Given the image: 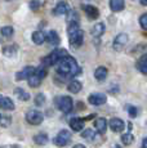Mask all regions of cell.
I'll return each mask as SVG.
<instances>
[{
	"label": "cell",
	"mask_w": 147,
	"mask_h": 148,
	"mask_svg": "<svg viewBox=\"0 0 147 148\" xmlns=\"http://www.w3.org/2000/svg\"><path fill=\"white\" fill-rule=\"evenodd\" d=\"M57 64V73L61 75L62 77H75L76 75L80 73V67H79L78 62L75 61V58H72L70 56H66L65 58H62Z\"/></svg>",
	"instance_id": "6da1fadb"
},
{
	"label": "cell",
	"mask_w": 147,
	"mask_h": 148,
	"mask_svg": "<svg viewBox=\"0 0 147 148\" xmlns=\"http://www.w3.org/2000/svg\"><path fill=\"white\" fill-rule=\"evenodd\" d=\"M66 56H69V53H67V50H65V49H56V50H53L52 53L49 54V56H47L45 58L43 59V63L45 64V67H48V66H53V64H56V63H58L59 61H61L62 58H65Z\"/></svg>",
	"instance_id": "7a4b0ae2"
},
{
	"label": "cell",
	"mask_w": 147,
	"mask_h": 148,
	"mask_svg": "<svg viewBox=\"0 0 147 148\" xmlns=\"http://www.w3.org/2000/svg\"><path fill=\"white\" fill-rule=\"evenodd\" d=\"M69 40H70V45L74 49H78V48L81 47V44L84 41V32L80 28L71 31V32H69Z\"/></svg>",
	"instance_id": "3957f363"
},
{
	"label": "cell",
	"mask_w": 147,
	"mask_h": 148,
	"mask_svg": "<svg viewBox=\"0 0 147 148\" xmlns=\"http://www.w3.org/2000/svg\"><path fill=\"white\" fill-rule=\"evenodd\" d=\"M56 104H57L58 110H61L62 112H65V113H69L70 111L72 110V106H74L72 99L70 98V97H67V95H63V97L57 98L56 99Z\"/></svg>",
	"instance_id": "277c9868"
},
{
	"label": "cell",
	"mask_w": 147,
	"mask_h": 148,
	"mask_svg": "<svg viewBox=\"0 0 147 148\" xmlns=\"http://www.w3.org/2000/svg\"><path fill=\"white\" fill-rule=\"evenodd\" d=\"M70 140H71V134H70L69 130H61V132L57 134V136L53 139L54 144L58 147L67 146V144L70 143Z\"/></svg>",
	"instance_id": "5b68a950"
},
{
	"label": "cell",
	"mask_w": 147,
	"mask_h": 148,
	"mask_svg": "<svg viewBox=\"0 0 147 148\" xmlns=\"http://www.w3.org/2000/svg\"><path fill=\"white\" fill-rule=\"evenodd\" d=\"M26 120L29 124L31 125H40L44 120V116L40 111H36V110H31L26 113Z\"/></svg>",
	"instance_id": "8992f818"
},
{
	"label": "cell",
	"mask_w": 147,
	"mask_h": 148,
	"mask_svg": "<svg viewBox=\"0 0 147 148\" xmlns=\"http://www.w3.org/2000/svg\"><path fill=\"white\" fill-rule=\"evenodd\" d=\"M89 103L93 104V106H101V104H104L107 101V97L102 94V93H93V94L89 95L88 98Z\"/></svg>",
	"instance_id": "52a82bcc"
},
{
	"label": "cell",
	"mask_w": 147,
	"mask_h": 148,
	"mask_svg": "<svg viewBox=\"0 0 147 148\" xmlns=\"http://www.w3.org/2000/svg\"><path fill=\"white\" fill-rule=\"evenodd\" d=\"M126 42H128V35H126V34H119L116 38H115L112 47H114V49L116 50V52H119V50H121L125 47Z\"/></svg>",
	"instance_id": "ba28073f"
},
{
	"label": "cell",
	"mask_w": 147,
	"mask_h": 148,
	"mask_svg": "<svg viewBox=\"0 0 147 148\" xmlns=\"http://www.w3.org/2000/svg\"><path fill=\"white\" fill-rule=\"evenodd\" d=\"M35 71H36V68H35V67H32V66H27V67H25L22 71L17 72L16 79H17L18 81L25 80V79H27V80H29L30 76H32L34 73H35Z\"/></svg>",
	"instance_id": "9c48e42d"
},
{
	"label": "cell",
	"mask_w": 147,
	"mask_h": 148,
	"mask_svg": "<svg viewBox=\"0 0 147 148\" xmlns=\"http://www.w3.org/2000/svg\"><path fill=\"white\" fill-rule=\"evenodd\" d=\"M70 5L69 3L66 1H59L57 5H56L54 10H53V13L56 14V16H65V14H67L70 12Z\"/></svg>",
	"instance_id": "30bf717a"
},
{
	"label": "cell",
	"mask_w": 147,
	"mask_h": 148,
	"mask_svg": "<svg viewBox=\"0 0 147 148\" xmlns=\"http://www.w3.org/2000/svg\"><path fill=\"white\" fill-rule=\"evenodd\" d=\"M124 126H125V124H124V121L120 120V119L114 117V119H111V120H110V127H111L112 132H115V133L123 132Z\"/></svg>",
	"instance_id": "8fae6325"
},
{
	"label": "cell",
	"mask_w": 147,
	"mask_h": 148,
	"mask_svg": "<svg viewBox=\"0 0 147 148\" xmlns=\"http://www.w3.org/2000/svg\"><path fill=\"white\" fill-rule=\"evenodd\" d=\"M84 119H79V117H75V119H71L70 120V127L74 130V132H80V130L84 129Z\"/></svg>",
	"instance_id": "7c38bea8"
},
{
	"label": "cell",
	"mask_w": 147,
	"mask_h": 148,
	"mask_svg": "<svg viewBox=\"0 0 147 148\" xmlns=\"http://www.w3.org/2000/svg\"><path fill=\"white\" fill-rule=\"evenodd\" d=\"M83 9L90 19H95L100 17V10H98L95 7H93V5H84Z\"/></svg>",
	"instance_id": "4fadbf2b"
},
{
	"label": "cell",
	"mask_w": 147,
	"mask_h": 148,
	"mask_svg": "<svg viewBox=\"0 0 147 148\" xmlns=\"http://www.w3.org/2000/svg\"><path fill=\"white\" fill-rule=\"evenodd\" d=\"M0 108L7 110V111H12V110H14V102L9 97H3L1 101H0Z\"/></svg>",
	"instance_id": "5bb4252c"
},
{
	"label": "cell",
	"mask_w": 147,
	"mask_h": 148,
	"mask_svg": "<svg viewBox=\"0 0 147 148\" xmlns=\"http://www.w3.org/2000/svg\"><path fill=\"white\" fill-rule=\"evenodd\" d=\"M45 40L49 42L50 45H53V47H56V45L59 44V36L58 34L56 32V31H49V32L47 34V36H45Z\"/></svg>",
	"instance_id": "9a60e30c"
},
{
	"label": "cell",
	"mask_w": 147,
	"mask_h": 148,
	"mask_svg": "<svg viewBox=\"0 0 147 148\" xmlns=\"http://www.w3.org/2000/svg\"><path fill=\"white\" fill-rule=\"evenodd\" d=\"M137 68L139 72L147 75V54H143V56L137 61Z\"/></svg>",
	"instance_id": "2e32d148"
},
{
	"label": "cell",
	"mask_w": 147,
	"mask_h": 148,
	"mask_svg": "<svg viewBox=\"0 0 147 148\" xmlns=\"http://www.w3.org/2000/svg\"><path fill=\"white\" fill-rule=\"evenodd\" d=\"M94 126H95V129H97L98 133L103 134V133L106 132V129H107V121H106V119H103V117L97 119V120L94 121Z\"/></svg>",
	"instance_id": "e0dca14e"
},
{
	"label": "cell",
	"mask_w": 147,
	"mask_h": 148,
	"mask_svg": "<svg viewBox=\"0 0 147 148\" xmlns=\"http://www.w3.org/2000/svg\"><path fill=\"white\" fill-rule=\"evenodd\" d=\"M124 7H125L124 0H110V8L112 12H120L124 9Z\"/></svg>",
	"instance_id": "ac0fdd59"
},
{
	"label": "cell",
	"mask_w": 147,
	"mask_h": 148,
	"mask_svg": "<svg viewBox=\"0 0 147 148\" xmlns=\"http://www.w3.org/2000/svg\"><path fill=\"white\" fill-rule=\"evenodd\" d=\"M13 93H14V95L17 97V99H19V101H22V102H26L30 99V94L27 92H25V89H22V88H16Z\"/></svg>",
	"instance_id": "d6986e66"
},
{
	"label": "cell",
	"mask_w": 147,
	"mask_h": 148,
	"mask_svg": "<svg viewBox=\"0 0 147 148\" xmlns=\"http://www.w3.org/2000/svg\"><path fill=\"white\" fill-rule=\"evenodd\" d=\"M94 77L97 79L98 81H104L107 77V68L103 67V66L98 67L97 70L94 71Z\"/></svg>",
	"instance_id": "ffe728a7"
},
{
	"label": "cell",
	"mask_w": 147,
	"mask_h": 148,
	"mask_svg": "<svg viewBox=\"0 0 147 148\" xmlns=\"http://www.w3.org/2000/svg\"><path fill=\"white\" fill-rule=\"evenodd\" d=\"M103 32H104V23H102V22L95 23L94 26L92 27V35L94 36V38H100V36H102Z\"/></svg>",
	"instance_id": "44dd1931"
},
{
	"label": "cell",
	"mask_w": 147,
	"mask_h": 148,
	"mask_svg": "<svg viewBox=\"0 0 147 148\" xmlns=\"http://www.w3.org/2000/svg\"><path fill=\"white\" fill-rule=\"evenodd\" d=\"M17 50H18V47L17 45H8V47H4L3 49V54L8 58H12L17 54Z\"/></svg>",
	"instance_id": "7402d4cb"
},
{
	"label": "cell",
	"mask_w": 147,
	"mask_h": 148,
	"mask_svg": "<svg viewBox=\"0 0 147 148\" xmlns=\"http://www.w3.org/2000/svg\"><path fill=\"white\" fill-rule=\"evenodd\" d=\"M32 41L35 42L36 45H41L45 41V35L43 31H35L32 34Z\"/></svg>",
	"instance_id": "603a6c76"
},
{
	"label": "cell",
	"mask_w": 147,
	"mask_h": 148,
	"mask_svg": "<svg viewBox=\"0 0 147 148\" xmlns=\"http://www.w3.org/2000/svg\"><path fill=\"white\" fill-rule=\"evenodd\" d=\"M41 80H43V79H41L40 76L36 73V71H35V73L29 77V85H30L31 88H38L39 85L41 84Z\"/></svg>",
	"instance_id": "cb8c5ba5"
},
{
	"label": "cell",
	"mask_w": 147,
	"mask_h": 148,
	"mask_svg": "<svg viewBox=\"0 0 147 148\" xmlns=\"http://www.w3.org/2000/svg\"><path fill=\"white\" fill-rule=\"evenodd\" d=\"M67 89H69L71 93H74V94H76V93H79L81 90V82L78 81V80H74V81H71L69 84Z\"/></svg>",
	"instance_id": "d4e9b609"
},
{
	"label": "cell",
	"mask_w": 147,
	"mask_h": 148,
	"mask_svg": "<svg viewBox=\"0 0 147 148\" xmlns=\"http://www.w3.org/2000/svg\"><path fill=\"white\" fill-rule=\"evenodd\" d=\"M34 142L39 146H45L48 143V135L47 134H38L34 136Z\"/></svg>",
	"instance_id": "484cf974"
},
{
	"label": "cell",
	"mask_w": 147,
	"mask_h": 148,
	"mask_svg": "<svg viewBox=\"0 0 147 148\" xmlns=\"http://www.w3.org/2000/svg\"><path fill=\"white\" fill-rule=\"evenodd\" d=\"M81 136H83L84 139H87V140H94V138H95V132L94 130H92V129H87V130H84L83 133H81Z\"/></svg>",
	"instance_id": "4316f807"
},
{
	"label": "cell",
	"mask_w": 147,
	"mask_h": 148,
	"mask_svg": "<svg viewBox=\"0 0 147 148\" xmlns=\"http://www.w3.org/2000/svg\"><path fill=\"white\" fill-rule=\"evenodd\" d=\"M133 142H134V136H133V134H131V133L121 135V143L125 144V146H129V144H132Z\"/></svg>",
	"instance_id": "83f0119b"
},
{
	"label": "cell",
	"mask_w": 147,
	"mask_h": 148,
	"mask_svg": "<svg viewBox=\"0 0 147 148\" xmlns=\"http://www.w3.org/2000/svg\"><path fill=\"white\" fill-rule=\"evenodd\" d=\"M13 32H14V30H13L12 26H5L1 28V35L4 36V38H12Z\"/></svg>",
	"instance_id": "f1b7e54d"
},
{
	"label": "cell",
	"mask_w": 147,
	"mask_h": 148,
	"mask_svg": "<svg viewBox=\"0 0 147 148\" xmlns=\"http://www.w3.org/2000/svg\"><path fill=\"white\" fill-rule=\"evenodd\" d=\"M67 22L71 23V22H79V17H78V13L74 12V10H70L67 13Z\"/></svg>",
	"instance_id": "f546056e"
},
{
	"label": "cell",
	"mask_w": 147,
	"mask_h": 148,
	"mask_svg": "<svg viewBox=\"0 0 147 148\" xmlns=\"http://www.w3.org/2000/svg\"><path fill=\"white\" fill-rule=\"evenodd\" d=\"M10 122H12L10 116H1V117H0V125H1L3 127H8L10 125Z\"/></svg>",
	"instance_id": "4dcf8cb0"
},
{
	"label": "cell",
	"mask_w": 147,
	"mask_h": 148,
	"mask_svg": "<svg viewBox=\"0 0 147 148\" xmlns=\"http://www.w3.org/2000/svg\"><path fill=\"white\" fill-rule=\"evenodd\" d=\"M41 4H43V3H41L40 0H32V1L30 3L31 10H39L40 9V7H41Z\"/></svg>",
	"instance_id": "1f68e13d"
},
{
	"label": "cell",
	"mask_w": 147,
	"mask_h": 148,
	"mask_svg": "<svg viewBox=\"0 0 147 148\" xmlns=\"http://www.w3.org/2000/svg\"><path fill=\"white\" fill-rule=\"evenodd\" d=\"M45 103V95L44 94H38L35 97V104L36 106H43V104Z\"/></svg>",
	"instance_id": "d6a6232c"
},
{
	"label": "cell",
	"mask_w": 147,
	"mask_h": 148,
	"mask_svg": "<svg viewBox=\"0 0 147 148\" xmlns=\"http://www.w3.org/2000/svg\"><path fill=\"white\" fill-rule=\"evenodd\" d=\"M139 25L143 30H147V13L142 14V16L139 17Z\"/></svg>",
	"instance_id": "836d02e7"
},
{
	"label": "cell",
	"mask_w": 147,
	"mask_h": 148,
	"mask_svg": "<svg viewBox=\"0 0 147 148\" xmlns=\"http://www.w3.org/2000/svg\"><path fill=\"white\" fill-rule=\"evenodd\" d=\"M128 113H129V116H131V117H135V116H137V113H138V111H137V108H135L134 106H129L128 107Z\"/></svg>",
	"instance_id": "e575fe53"
},
{
	"label": "cell",
	"mask_w": 147,
	"mask_h": 148,
	"mask_svg": "<svg viewBox=\"0 0 147 148\" xmlns=\"http://www.w3.org/2000/svg\"><path fill=\"white\" fill-rule=\"evenodd\" d=\"M141 148H147V138H145L142 140V146H141Z\"/></svg>",
	"instance_id": "d590c367"
},
{
	"label": "cell",
	"mask_w": 147,
	"mask_h": 148,
	"mask_svg": "<svg viewBox=\"0 0 147 148\" xmlns=\"http://www.w3.org/2000/svg\"><path fill=\"white\" fill-rule=\"evenodd\" d=\"M74 148H85V146H83V144H76V146H74Z\"/></svg>",
	"instance_id": "8d00e7d4"
},
{
	"label": "cell",
	"mask_w": 147,
	"mask_h": 148,
	"mask_svg": "<svg viewBox=\"0 0 147 148\" xmlns=\"http://www.w3.org/2000/svg\"><path fill=\"white\" fill-rule=\"evenodd\" d=\"M141 4H142V5H147V0H141Z\"/></svg>",
	"instance_id": "74e56055"
},
{
	"label": "cell",
	"mask_w": 147,
	"mask_h": 148,
	"mask_svg": "<svg viewBox=\"0 0 147 148\" xmlns=\"http://www.w3.org/2000/svg\"><path fill=\"white\" fill-rule=\"evenodd\" d=\"M1 98H3V95H1V94H0V101H1Z\"/></svg>",
	"instance_id": "f35d334b"
},
{
	"label": "cell",
	"mask_w": 147,
	"mask_h": 148,
	"mask_svg": "<svg viewBox=\"0 0 147 148\" xmlns=\"http://www.w3.org/2000/svg\"><path fill=\"white\" fill-rule=\"evenodd\" d=\"M0 117H1V115H0Z\"/></svg>",
	"instance_id": "ab89813d"
}]
</instances>
